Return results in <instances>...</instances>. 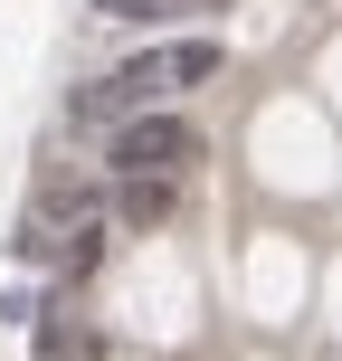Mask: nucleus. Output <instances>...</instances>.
<instances>
[{"label":"nucleus","instance_id":"nucleus-6","mask_svg":"<svg viewBox=\"0 0 342 361\" xmlns=\"http://www.w3.org/2000/svg\"><path fill=\"white\" fill-rule=\"evenodd\" d=\"M105 19H209V10H228V0H95Z\"/></svg>","mask_w":342,"mask_h":361},{"label":"nucleus","instance_id":"nucleus-5","mask_svg":"<svg viewBox=\"0 0 342 361\" xmlns=\"http://www.w3.org/2000/svg\"><path fill=\"white\" fill-rule=\"evenodd\" d=\"M38 361H105V333L76 324V314H48L38 324Z\"/></svg>","mask_w":342,"mask_h":361},{"label":"nucleus","instance_id":"nucleus-2","mask_svg":"<svg viewBox=\"0 0 342 361\" xmlns=\"http://www.w3.org/2000/svg\"><path fill=\"white\" fill-rule=\"evenodd\" d=\"M105 162L114 171H190L200 162V124L190 114H152V105H133L124 124H114V143H105Z\"/></svg>","mask_w":342,"mask_h":361},{"label":"nucleus","instance_id":"nucleus-4","mask_svg":"<svg viewBox=\"0 0 342 361\" xmlns=\"http://www.w3.org/2000/svg\"><path fill=\"white\" fill-rule=\"evenodd\" d=\"M171 209H181L171 171H114V219H124V228H152V219H171Z\"/></svg>","mask_w":342,"mask_h":361},{"label":"nucleus","instance_id":"nucleus-3","mask_svg":"<svg viewBox=\"0 0 342 361\" xmlns=\"http://www.w3.org/2000/svg\"><path fill=\"white\" fill-rule=\"evenodd\" d=\"M29 219H38V228H95V190H86L76 171H38Z\"/></svg>","mask_w":342,"mask_h":361},{"label":"nucleus","instance_id":"nucleus-1","mask_svg":"<svg viewBox=\"0 0 342 361\" xmlns=\"http://www.w3.org/2000/svg\"><path fill=\"white\" fill-rule=\"evenodd\" d=\"M219 67H228V48H219V38H171V48L124 57L114 76H95V86L76 95V114H86V124H124L133 105H152V95H171V86H209Z\"/></svg>","mask_w":342,"mask_h":361}]
</instances>
